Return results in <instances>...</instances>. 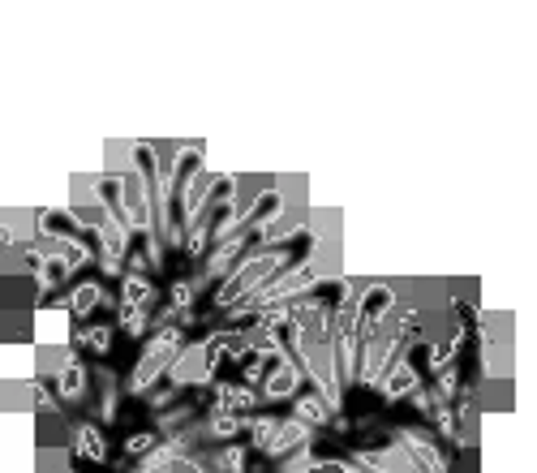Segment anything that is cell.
<instances>
[{
    "label": "cell",
    "mask_w": 537,
    "mask_h": 473,
    "mask_svg": "<svg viewBox=\"0 0 537 473\" xmlns=\"http://www.w3.org/2000/svg\"><path fill=\"white\" fill-rule=\"evenodd\" d=\"M336 413H340V409H331V405H327V396L306 392V387H301V392L293 396V418H301V422L314 426V430L331 426V418H336Z\"/></svg>",
    "instance_id": "10"
},
{
    "label": "cell",
    "mask_w": 537,
    "mask_h": 473,
    "mask_svg": "<svg viewBox=\"0 0 537 473\" xmlns=\"http://www.w3.org/2000/svg\"><path fill=\"white\" fill-rule=\"evenodd\" d=\"M159 439H164L159 430H138V435H129L125 439V465H138L142 456H151L159 448Z\"/></svg>",
    "instance_id": "16"
},
{
    "label": "cell",
    "mask_w": 537,
    "mask_h": 473,
    "mask_svg": "<svg viewBox=\"0 0 537 473\" xmlns=\"http://www.w3.org/2000/svg\"><path fill=\"white\" fill-rule=\"evenodd\" d=\"M194 418H198V405H190V400H181V405L155 409V430H159V435H172V430L190 426Z\"/></svg>",
    "instance_id": "13"
},
{
    "label": "cell",
    "mask_w": 537,
    "mask_h": 473,
    "mask_svg": "<svg viewBox=\"0 0 537 473\" xmlns=\"http://www.w3.org/2000/svg\"><path fill=\"white\" fill-rule=\"evenodd\" d=\"M74 452L82 456V461H99V465H104V461H108V439H104V430H99L95 422H78V426H74Z\"/></svg>",
    "instance_id": "11"
},
{
    "label": "cell",
    "mask_w": 537,
    "mask_h": 473,
    "mask_svg": "<svg viewBox=\"0 0 537 473\" xmlns=\"http://www.w3.org/2000/svg\"><path fill=\"white\" fill-rule=\"evenodd\" d=\"M185 349V327H155V336L142 344L134 370L121 383L125 396H147L159 379H168V366L177 362V353Z\"/></svg>",
    "instance_id": "2"
},
{
    "label": "cell",
    "mask_w": 537,
    "mask_h": 473,
    "mask_svg": "<svg viewBox=\"0 0 537 473\" xmlns=\"http://www.w3.org/2000/svg\"><path fill=\"white\" fill-rule=\"evenodd\" d=\"M258 405H263L258 387H250V383H215L211 409H224V413H254Z\"/></svg>",
    "instance_id": "8"
},
{
    "label": "cell",
    "mask_w": 537,
    "mask_h": 473,
    "mask_svg": "<svg viewBox=\"0 0 537 473\" xmlns=\"http://www.w3.org/2000/svg\"><path fill=\"white\" fill-rule=\"evenodd\" d=\"M297 263V254L288 250V246H271V250H250L241 258L237 267H232V276L220 280V289H215V310H228V306H237V301H245L250 293H258L267 280H275L284 267H293Z\"/></svg>",
    "instance_id": "1"
},
{
    "label": "cell",
    "mask_w": 537,
    "mask_h": 473,
    "mask_svg": "<svg viewBox=\"0 0 537 473\" xmlns=\"http://www.w3.org/2000/svg\"><path fill=\"white\" fill-rule=\"evenodd\" d=\"M207 469H245V448L241 443H232V439H224V443H215V452H207Z\"/></svg>",
    "instance_id": "15"
},
{
    "label": "cell",
    "mask_w": 537,
    "mask_h": 473,
    "mask_svg": "<svg viewBox=\"0 0 537 473\" xmlns=\"http://www.w3.org/2000/svg\"><path fill=\"white\" fill-rule=\"evenodd\" d=\"M52 383H56V396H61L65 405H82L86 392H91V370H86L74 353H65L52 370Z\"/></svg>",
    "instance_id": "6"
},
{
    "label": "cell",
    "mask_w": 537,
    "mask_h": 473,
    "mask_svg": "<svg viewBox=\"0 0 537 473\" xmlns=\"http://www.w3.org/2000/svg\"><path fill=\"white\" fill-rule=\"evenodd\" d=\"M417 387H422V375H417L413 357L404 353V357H396V362L387 366V375H383V383H379V392H383V400H409Z\"/></svg>",
    "instance_id": "7"
},
{
    "label": "cell",
    "mask_w": 537,
    "mask_h": 473,
    "mask_svg": "<svg viewBox=\"0 0 537 473\" xmlns=\"http://www.w3.org/2000/svg\"><path fill=\"white\" fill-rule=\"evenodd\" d=\"M116 310H121V332H125V336H134V340H142V336H147L151 327H155L151 306H125V301H121Z\"/></svg>",
    "instance_id": "14"
},
{
    "label": "cell",
    "mask_w": 537,
    "mask_h": 473,
    "mask_svg": "<svg viewBox=\"0 0 537 473\" xmlns=\"http://www.w3.org/2000/svg\"><path fill=\"white\" fill-rule=\"evenodd\" d=\"M391 439L404 448V456L413 461V469L417 473H439V469H447L452 461H447V452H443V443L430 435V430H409V426H391L387 430Z\"/></svg>",
    "instance_id": "3"
},
{
    "label": "cell",
    "mask_w": 537,
    "mask_h": 473,
    "mask_svg": "<svg viewBox=\"0 0 537 473\" xmlns=\"http://www.w3.org/2000/svg\"><path fill=\"white\" fill-rule=\"evenodd\" d=\"M95 383H99V422L108 426V422H116V413H121L116 405H121V392H125V387L116 383L112 370H99Z\"/></svg>",
    "instance_id": "12"
},
{
    "label": "cell",
    "mask_w": 537,
    "mask_h": 473,
    "mask_svg": "<svg viewBox=\"0 0 537 473\" xmlns=\"http://www.w3.org/2000/svg\"><path fill=\"white\" fill-rule=\"evenodd\" d=\"M314 443V426H306L301 418H275V426H271V435H267V443L258 452L267 456V461L275 465L280 456H288V452H297V448H310Z\"/></svg>",
    "instance_id": "4"
},
{
    "label": "cell",
    "mask_w": 537,
    "mask_h": 473,
    "mask_svg": "<svg viewBox=\"0 0 537 473\" xmlns=\"http://www.w3.org/2000/svg\"><path fill=\"white\" fill-rule=\"evenodd\" d=\"M301 387H306V370H301L293 362V353H288L284 362H275L267 370V379H263V387H258V396H263V405H275V400H293Z\"/></svg>",
    "instance_id": "5"
},
{
    "label": "cell",
    "mask_w": 537,
    "mask_h": 473,
    "mask_svg": "<svg viewBox=\"0 0 537 473\" xmlns=\"http://www.w3.org/2000/svg\"><path fill=\"white\" fill-rule=\"evenodd\" d=\"M78 344H82L86 353H108V349H112V327H108V323L82 327V332H78Z\"/></svg>",
    "instance_id": "17"
},
{
    "label": "cell",
    "mask_w": 537,
    "mask_h": 473,
    "mask_svg": "<svg viewBox=\"0 0 537 473\" xmlns=\"http://www.w3.org/2000/svg\"><path fill=\"white\" fill-rule=\"evenodd\" d=\"M65 306H69V314H74V319H91L95 310L112 306V297L104 293V284H99V280H82V284H74V289H69Z\"/></svg>",
    "instance_id": "9"
}]
</instances>
